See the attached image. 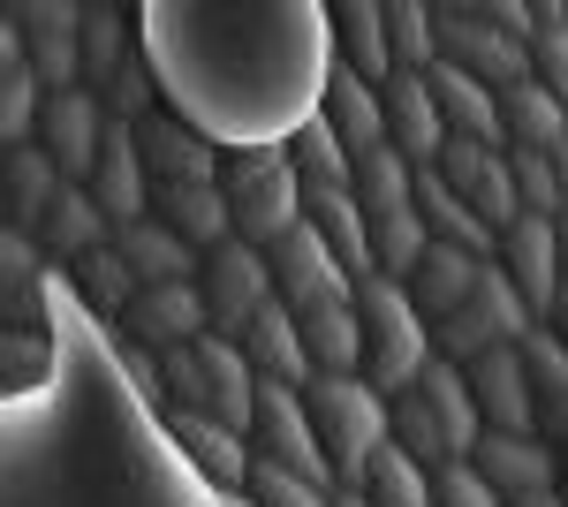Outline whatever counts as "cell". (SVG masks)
<instances>
[{
    "label": "cell",
    "instance_id": "cell-45",
    "mask_svg": "<svg viewBox=\"0 0 568 507\" xmlns=\"http://www.w3.org/2000/svg\"><path fill=\"white\" fill-rule=\"evenodd\" d=\"M508 174H516V205H524V220H554V227H561L568 220V190H561V174H554V152H508Z\"/></svg>",
    "mask_w": 568,
    "mask_h": 507
},
{
    "label": "cell",
    "instance_id": "cell-47",
    "mask_svg": "<svg viewBox=\"0 0 568 507\" xmlns=\"http://www.w3.org/2000/svg\"><path fill=\"white\" fill-rule=\"evenodd\" d=\"M433 507H508V500H500V493L478 477V463H470V455H455V463L433 469Z\"/></svg>",
    "mask_w": 568,
    "mask_h": 507
},
{
    "label": "cell",
    "instance_id": "cell-2",
    "mask_svg": "<svg viewBox=\"0 0 568 507\" xmlns=\"http://www.w3.org/2000/svg\"><path fill=\"white\" fill-rule=\"evenodd\" d=\"M144 61L168 114L220 152H288L342 69L318 0H152Z\"/></svg>",
    "mask_w": 568,
    "mask_h": 507
},
{
    "label": "cell",
    "instance_id": "cell-20",
    "mask_svg": "<svg viewBox=\"0 0 568 507\" xmlns=\"http://www.w3.org/2000/svg\"><path fill=\"white\" fill-rule=\"evenodd\" d=\"M61 190H69V174L53 168L39 144H0V212H8V235H39V220L53 212Z\"/></svg>",
    "mask_w": 568,
    "mask_h": 507
},
{
    "label": "cell",
    "instance_id": "cell-36",
    "mask_svg": "<svg viewBox=\"0 0 568 507\" xmlns=\"http://www.w3.org/2000/svg\"><path fill=\"white\" fill-rule=\"evenodd\" d=\"M524 364H530V394H538V432L568 447V341L554 326L524 334Z\"/></svg>",
    "mask_w": 568,
    "mask_h": 507
},
{
    "label": "cell",
    "instance_id": "cell-42",
    "mask_svg": "<svg viewBox=\"0 0 568 507\" xmlns=\"http://www.w3.org/2000/svg\"><path fill=\"white\" fill-rule=\"evenodd\" d=\"M387 439L402 447V455H417L425 469H439V463H455L447 455V432H439V417H433V402L409 386V394H387Z\"/></svg>",
    "mask_w": 568,
    "mask_h": 507
},
{
    "label": "cell",
    "instance_id": "cell-35",
    "mask_svg": "<svg viewBox=\"0 0 568 507\" xmlns=\"http://www.w3.org/2000/svg\"><path fill=\"white\" fill-rule=\"evenodd\" d=\"M318 122L334 129L349 152H372V144H387V107H379V84H364L356 69H334V84H326V107H318Z\"/></svg>",
    "mask_w": 568,
    "mask_h": 507
},
{
    "label": "cell",
    "instance_id": "cell-33",
    "mask_svg": "<svg viewBox=\"0 0 568 507\" xmlns=\"http://www.w3.org/2000/svg\"><path fill=\"white\" fill-rule=\"evenodd\" d=\"M417 394L433 402L439 432H447V455H478L485 417H478V394H470V372H463V364H447V356H433V364H425V379H417Z\"/></svg>",
    "mask_w": 568,
    "mask_h": 507
},
{
    "label": "cell",
    "instance_id": "cell-1",
    "mask_svg": "<svg viewBox=\"0 0 568 507\" xmlns=\"http://www.w3.org/2000/svg\"><path fill=\"white\" fill-rule=\"evenodd\" d=\"M53 372L0 402V507H227L122 372L114 334L45 273Z\"/></svg>",
    "mask_w": 568,
    "mask_h": 507
},
{
    "label": "cell",
    "instance_id": "cell-49",
    "mask_svg": "<svg viewBox=\"0 0 568 507\" xmlns=\"http://www.w3.org/2000/svg\"><path fill=\"white\" fill-rule=\"evenodd\" d=\"M508 507H568V500H561V485H546V493H524V500H508Z\"/></svg>",
    "mask_w": 568,
    "mask_h": 507
},
{
    "label": "cell",
    "instance_id": "cell-24",
    "mask_svg": "<svg viewBox=\"0 0 568 507\" xmlns=\"http://www.w3.org/2000/svg\"><path fill=\"white\" fill-rule=\"evenodd\" d=\"M168 432L182 439V455L197 463V477L213 485L220 500H227V493H251L258 455H251V439H243V432H227V424H213V417H168Z\"/></svg>",
    "mask_w": 568,
    "mask_h": 507
},
{
    "label": "cell",
    "instance_id": "cell-6",
    "mask_svg": "<svg viewBox=\"0 0 568 507\" xmlns=\"http://www.w3.org/2000/svg\"><path fill=\"white\" fill-rule=\"evenodd\" d=\"M433 23H439V61L470 69L478 84L516 91L530 77V45L500 23L493 0H433Z\"/></svg>",
    "mask_w": 568,
    "mask_h": 507
},
{
    "label": "cell",
    "instance_id": "cell-44",
    "mask_svg": "<svg viewBox=\"0 0 568 507\" xmlns=\"http://www.w3.org/2000/svg\"><path fill=\"white\" fill-rule=\"evenodd\" d=\"M425 251H433V227L417 220V205H409V212H387V220H372V265H379L387 281H409Z\"/></svg>",
    "mask_w": 568,
    "mask_h": 507
},
{
    "label": "cell",
    "instance_id": "cell-3",
    "mask_svg": "<svg viewBox=\"0 0 568 507\" xmlns=\"http://www.w3.org/2000/svg\"><path fill=\"white\" fill-rule=\"evenodd\" d=\"M356 318H364V379L379 394H409L425 379V364H433V318L387 273H372L356 288Z\"/></svg>",
    "mask_w": 568,
    "mask_h": 507
},
{
    "label": "cell",
    "instance_id": "cell-55",
    "mask_svg": "<svg viewBox=\"0 0 568 507\" xmlns=\"http://www.w3.org/2000/svg\"><path fill=\"white\" fill-rule=\"evenodd\" d=\"M561 500H568V447H561Z\"/></svg>",
    "mask_w": 568,
    "mask_h": 507
},
{
    "label": "cell",
    "instance_id": "cell-48",
    "mask_svg": "<svg viewBox=\"0 0 568 507\" xmlns=\"http://www.w3.org/2000/svg\"><path fill=\"white\" fill-rule=\"evenodd\" d=\"M251 500H258V507H334V493H318V485L296 477V469L258 463V469H251Z\"/></svg>",
    "mask_w": 568,
    "mask_h": 507
},
{
    "label": "cell",
    "instance_id": "cell-38",
    "mask_svg": "<svg viewBox=\"0 0 568 507\" xmlns=\"http://www.w3.org/2000/svg\"><path fill=\"white\" fill-rule=\"evenodd\" d=\"M304 348L318 379H364V318H356V303L349 311H311Z\"/></svg>",
    "mask_w": 568,
    "mask_h": 507
},
{
    "label": "cell",
    "instance_id": "cell-25",
    "mask_svg": "<svg viewBox=\"0 0 568 507\" xmlns=\"http://www.w3.org/2000/svg\"><path fill=\"white\" fill-rule=\"evenodd\" d=\"M433 99H439L447 136H470V144H500V152H508L500 91H493V84H478V77H470V69H455V61H439V69H433Z\"/></svg>",
    "mask_w": 568,
    "mask_h": 507
},
{
    "label": "cell",
    "instance_id": "cell-32",
    "mask_svg": "<svg viewBox=\"0 0 568 507\" xmlns=\"http://www.w3.org/2000/svg\"><path fill=\"white\" fill-rule=\"evenodd\" d=\"M478 257L470 251H447V243H433V251L417 257V273H409V281H402V288H409V303H417V311H425V318H455V311H463V303L478 296Z\"/></svg>",
    "mask_w": 568,
    "mask_h": 507
},
{
    "label": "cell",
    "instance_id": "cell-5",
    "mask_svg": "<svg viewBox=\"0 0 568 507\" xmlns=\"http://www.w3.org/2000/svg\"><path fill=\"white\" fill-rule=\"evenodd\" d=\"M311 424H318V447L342 485H364L372 455L387 447V394L372 379H311L304 386Z\"/></svg>",
    "mask_w": 568,
    "mask_h": 507
},
{
    "label": "cell",
    "instance_id": "cell-29",
    "mask_svg": "<svg viewBox=\"0 0 568 507\" xmlns=\"http://www.w3.org/2000/svg\"><path fill=\"white\" fill-rule=\"evenodd\" d=\"M334 61L356 69L364 84H387V77H394L387 0H334Z\"/></svg>",
    "mask_w": 568,
    "mask_h": 507
},
{
    "label": "cell",
    "instance_id": "cell-39",
    "mask_svg": "<svg viewBox=\"0 0 568 507\" xmlns=\"http://www.w3.org/2000/svg\"><path fill=\"white\" fill-rule=\"evenodd\" d=\"M356 205L372 212V220H387V212H409V205H417V168H409L394 144H372V152H356Z\"/></svg>",
    "mask_w": 568,
    "mask_h": 507
},
{
    "label": "cell",
    "instance_id": "cell-15",
    "mask_svg": "<svg viewBox=\"0 0 568 507\" xmlns=\"http://www.w3.org/2000/svg\"><path fill=\"white\" fill-rule=\"evenodd\" d=\"M470 394H478L485 432H538V394H530L524 341H516V348H485L478 364H470ZM538 439H546V432H538Z\"/></svg>",
    "mask_w": 568,
    "mask_h": 507
},
{
    "label": "cell",
    "instance_id": "cell-16",
    "mask_svg": "<svg viewBox=\"0 0 568 507\" xmlns=\"http://www.w3.org/2000/svg\"><path fill=\"white\" fill-rule=\"evenodd\" d=\"M136 160H144V174H152V190L160 182H220V144H205L197 129L182 122V114H152V122H136Z\"/></svg>",
    "mask_w": 568,
    "mask_h": 507
},
{
    "label": "cell",
    "instance_id": "cell-40",
    "mask_svg": "<svg viewBox=\"0 0 568 507\" xmlns=\"http://www.w3.org/2000/svg\"><path fill=\"white\" fill-rule=\"evenodd\" d=\"M387 45H394V77H433L439 69L433 0H387Z\"/></svg>",
    "mask_w": 568,
    "mask_h": 507
},
{
    "label": "cell",
    "instance_id": "cell-7",
    "mask_svg": "<svg viewBox=\"0 0 568 507\" xmlns=\"http://www.w3.org/2000/svg\"><path fill=\"white\" fill-rule=\"evenodd\" d=\"M251 455H258V463H273V469H296V477H311L318 493H342V477H334L326 447H318V424H311L304 386L258 379V424H251Z\"/></svg>",
    "mask_w": 568,
    "mask_h": 507
},
{
    "label": "cell",
    "instance_id": "cell-22",
    "mask_svg": "<svg viewBox=\"0 0 568 507\" xmlns=\"http://www.w3.org/2000/svg\"><path fill=\"white\" fill-rule=\"evenodd\" d=\"M152 220H168L190 251L213 257L220 243H235V205H227V190L220 182H160L152 190Z\"/></svg>",
    "mask_w": 568,
    "mask_h": 507
},
{
    "label": "cell",
    "instance_id": "cell-34",
    "mask_svg": "<svg viewBox=\"0 0 568 507\" xmlns=\"http://www.w3.org/2000/svg\"><path fill=\"white\" fill-rule=\"evenodd\" d=\"M39 107H45L39 69H31L23 39L0 23V144H31L39 136Z\"/></svg>",
    "mask_w": 568,
    "mask_h": 507
},
{
    "label": "cell",
    "instance_id": "cell-18",
    "mask_svg": "<svg viewBox=\"0 0 568 507\" xmlns=\"http://www.w3.org/2000/svg\"><path fill=\"white\" fill-rule=\"evenodd\" d=\"M379 107H387V144L409 160V168H439L447 152V122H439L433 77H387L379 84Z\"/></svg>",
    "mask_w": 568,
    "mask_h": 507
},
{
    "label": "cell",
    "instance_id": "cell-41",
    "mask_svg": "<svg viewBox=\"0 0 568 507\" xmlns=\"http://www.w3.org/2000/svg\"><path fill=\"white\" fill-rule=\"evenodd\" d=\"M372 507H433V469L417 463V455H402V447H379L372 469H364V485H356Z\"/></svg>",
    "mask_w": 568,
    "mask_h": 507
},
{
    "label": "cell",
    "instance_id": "cell-50",
    "mask_svg": "<svg viewBox=\"0 0 568 507\" xmlns=\"http://www.w3.org/2000/svg\"><path fill=\"white\" fill-rule=\"evenodd\" d=\"M546 326H554V334L568 341V281H561V296H554V318H546Z\"/></svg>",
    "mask_w": 568,
    "mask_h": 507
},
{
    "label": "cell",
    "instance_id": "cell-19",
    "mask_svg": "<svg viewBox=\"0 0 568 507\" xmlns=\"http://www.w3.org/2000/svg\"><path fill=\"white\" fill-rule=\"evenodd\" d=\"M500 265H508V281L524 288L530 318L546 326V318H554V296H561V227H554V220H516V227L500 235Z\"/></svg>",
    "mask_w": 568,
    "mask_h": 507
},
{
    "label": "cell",
    "instance_id": "cell-31",
    "mask_svg": "<svg viewBox=\"0 0 568 507\" xmlns=\"http://www.w3.org/2000/svg\"><path fill=\"white\" fill-rule=\"evenodd\" d=\"M69 273V296L84 303L91 318L106 326V334H122V318H130V303L144 296V281L130 273V257L122 251H91L84 265H61Z\"/></svg>",
    "mask_w": 568,
    "mask_h": 507
},
{
    "label": "cell",
    "instance_id": "cell-26",
    "mask_svg": "<svg viewBox=\"0 0 568 507\" xmlns=\"http://www.w3.org/2000/svg\"><path fill=\"white\" fill-rule=\"evenodd\" d=\"M144 45V8H122V0H84V91H106Z\"/></svg>",
    "mask_w": 568,
    "mask_h": 507
},
{
    "label": "cell",
    "instance_id": "cell-11",
    "mask_svg": "<svg viewBox=\"0 0 568 507\" xmlns=\"http://www.w3.org/2000/svg\"><path fill=\"white\" fill-rule=\"evenodd\" d=\"M439 182L463 197V205L478 212L493 235H508L524 205H516V174H508V152L500 144H470V136H447V152H439Z\"/></svg>",
    "mask_w": 568,
    "mask_h": 507
},
{
    "label": "cell",
    "instance_id": "cell-51",
    "mask_svg": "<svg viewBox=\"0 0 568 507\" xmlns=\"http://www.w3.org/2000/svg\"><path fill=\"white\" fill-rule=\"evenodd\" d=\"M334 507H372V500H364L356 485H342V493H334Z\"/></svg>",
    "mask_w": 568,
    "mask_h": 507
},
{
    "label": "cell",
    "instance_id": "cell-37",
    "mask_svg": "<svg viewBox=\"0 0 568 507\" xmlns=\"http://www.w3.org/2000/svg\"><path fill=\"white\" fill-rule=\"evenodd\" d=\"M500 129H508V152H554L568 136V107L538 77H524L516 91H500Z\"/></svg>",
    "mask_w": 568,
    "mask_h": 507
},
{
    "label": "cell",
    "instance_id": "cell-28",
    "mask_svg": "<svg viewBox=\"0 0 568 507\" xmlns=\"http://www.w3.org/2000/svg\"><path fill=\"white\" fill-rule=\"evenodd\" d=\"M243 356L258 364V379H281V386H311V348H304V318L288 311V303H265L258 318H251V334H243Z\"/></svg>",
    "mask_w": 568,
    "mask_h": 507
},
{
    "label": "cell",
    "instance_id": "cell-30",
    "mask_svg": "<svg viewBox=\"0 0 568 507\" xmlns=\"http://www.w3.org/2000/svg\"><path fill=\"white\" fill-rule=\"evenodd\" d=\"M114 251L130 257V273L144 288H168V281H205V251H190L168 220H136L114 235Z\"/></svg>",
    "mask_w": 568,
    "mask_h": 507
},
{
    "label": "cell",
    "instance_id": "cell-13",
    "mask_svg": "<svg viewBox=\"0 0 568 507\" xmlns=\"http://www.w3.org/2000/svg\"><path fill=\"white\" fill-rule=\"evenodd\" d=\"M213 334V311H205V288L197 281H168V288H144L122 318V341L168 356V348H190V341Z\"/></svg>",
    "mask_w": 568,
    "mask_h": 507
},
{
    "label": "cell",
    "instance_id": "cell-54",
    "mask_svg": "<svg viewBox=\"0 0 568 507\" xmlns=\"http://www.w3.org/2000/svg\"><path fill=\"white\" fill-rule=\"evenodd\" d=\"M227 507H258V500H251V493H227Z\"/></svg>",
    "mask_w": 568,
    "mask_h": 507
},
{
    "label": "cell",
    "instance_id": "cell-23",
    "mask_svg": "<svg viewBox=\"0 0 568 507\" xmlns=\"http://www.w3.org/2000/svg\"><path fill=\"white\" fill-rule=\"evenodd\" d=\"M304 227L334 251V265L349 281H372V212L356 205V190H304Z\"/></svg>",
    "mask_w": 568,
    "mask_h": 507
},
{
    "label": "cell",
    "instance_id": "cell-53",
    "mask_svg": "<svg viewBox=\"0 0 568 507\" xmlns=\"http://www.w3.org/2000/svg\"><path fill=\"white\" fill-rule=\"evenodd\" d=\"M561 281H568V220H561Z\"/></svg>",
    "mask_w": 568,
    "mask_h": 507
},
{
    "label": "cell",
    "instance_id": "cell-4",
    "mask_svg": "<svg viewBox=\"0 0 568 507\" xmlns=\"http://www.w3.org/2000/svg\"><path fill=\"white\" fill-rule=\"evenodd\" d=\"M220 190L235 205V243H251V251H273L281 235L304 227V174L288 152H227Z\"/></svg>",
    "mask_w": 568,
    "mask_h": 507
},
{
    "label": "cell",
    "instance_id": "cell-46",
    "mask_svg": "<svg viewBox=\"0 0 568 507\" xmlns=\"http://www.w3.org/2000/svg\"><path fill=\"white\" fill-rule=\"evenodd\" d=\"M530 77L568 107V8H538V31H530Z\"/></svg>",
    "mask_w": 568,
    "mask_h": 507
},
{
    "label": "cell",
    "instance_id": "cell-21",
    "mask_svg": "<svg viewBox=\"0 0 568 507\" xmlns=\"http://www.w3.org/2000/svg\"><path fill=\"white\" fill-rule=\"evenodd\" d=\"M114 235H122V227L99 212V197H91L84 182H69V190L53 197V212L39 220V235H31V243L45 251V265H84L91 251H114Z\"/></svg>",
    "mask_w": 568,
    "mask_h": 507
},
{
    "label": "cell",
    "instance_id": "cell-27",
    "mask_svg": "<svg viewBox=\"0 0 568 507\" xmlns=\"http://www.w3.org/2000/svg\"><path fill=\"white\" fill-rule=\"evenodd\" d=\"M417 220L433 227V243H447V251H470L478 265H500V235H493L478 212H470L455 190H447V182H439V168H417Z\"/></svg>",
    "mask_w": 568,
    "mask_h": 507
},
{
    "label": "cell",
    "instance_id": "cell-12",
    "mask_svg": "<svg viewBox=\"0 0 568 507\" xmlns=\"http://www.w3.org/2000/svg\"><path fill=\"white\" fill-rule=\"evenodd\" d=\"M31 144H39L69 182H91L99 152H106V99H99V91H45L39 136H31Z\"/></svg>",
    "mask_w": 568,
    "mask_h": 507
},
{
    "label": "cell",
    "instance_id": "cell-14",
    "mask_svg": "<svg viewBox=\"0 0 568 507\" xmlns=\"http://www.w3.org/2000/svg\"><path fill=\"white\" fill-rule=\"evenodd\" d=\"M470 463H478V477L500 493V500H524V493L561 485V447L538 439V432H485Z\"/></svg>",
    "mask_w": 568,
    "mask_h": 507
},
{
    "label": "cell",
    "instance_id": "cell-52",
    "mask_svg": "<svg viewBox=\"0 0 568 507\" xmlns=\"http://www.w3.org/2000/svg\"><path fill=\"white\" fill-rule=\"evenodd\" d=\"M554 174H561V190H568V136L554 144Z\"/></svg>",
    "mask_w": 568,
    "mask_h": 507
},
{
    "label": "cell",
    "instance_id": "cell-8",
    "mask_svg": "<svg viewBox=\"0 0 568 507\" xmlns=\"http://www.w3.org/2000/svg\"><path fill=\"white\" fill-rule=\"evenodd\" d=\"M0 23L23 39L45 91H84V0H8Z\"/></svg>",
    "mask_w": 568,
    "mask_h": 507
},
{
    "label": "cell",
    "instance_id": "cell-17",
    "mask_svg": "<svg viewBox=\"0 0 568 507\" xmlns=\"http://www.w3.org/2000/svg\"><path fill=\"white\" fill-rule=\"evenodd\" d=\"M84 190L99 197V212H106L114 227L152 220V174H144V160H136V129L130 122L106 114V152H99V168H91Z\"/></svg>",
    "mask_w": 568,
    "mask_h": 507
},
{
    "label": "cell",
    "instance_id": "cell-10",
    "mask_svg": "<svg viewBox=\"0 0 568 507\" xmlns=\"http://www.w3.org/2000/svg\"><path fill=\"white\" fill-rule=\"evenodd\" d=\"M265 257H273V288H281V303H288L296 318H311V311H349L356 288H364V281H349V273L334 265V251H326L311 227L281 235Z\"/></svg>",
    "mask_w": 568,
    "mask_h": 507
},
{
    "label": "cell",
    "instance_id": "cell-43",
    "mask_svg": "<svg viewBox=\"0 0 568 507\" xmlns=\"http://www.w3.org/2000/svg\"><path fill=\"white\" fill-rule=\"evenodd\" d=\"M288 160H296V174H304V190H356V152L326 122H311L304 136L288 144Z\"/></svg>",
    "mask_w": 568,
    "mask_h": 507
},
{
    "label": "cell",
    "instance_id": "cell-9",
    "mask_svg": "<svg viewBox=\"0 0 568 507\" xmlns=\"http://www.w3.org/2000/svg\"><path fill=\"white\" fill-rule=\"evenodd\" d=\"M197 288H205V311H213V334H227V341H243L265 303H281L273 257L251 251V243H220V251L205 257V281H197Z\"/></svg>",
    "mask_w": 568,
    "mask_h": 507
}]
</instances>
